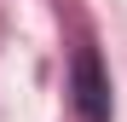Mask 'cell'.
<instances>
[{
    "label": "cell",
    "instance_id": "obj_1",
    "mask_svg": "<svg viewBox=\"0 0 127 122\" xmlns=\"http://www.w3.org/2000/svg\"><path fill=\"white\" fill-rule=\"evenodd\" d=\"M69 93H75V111H81V122H110V81H104L98 52H75Z\"/></svg>",
    "mask_w": 127,
    "mask_h": 122
}]
</instances>
